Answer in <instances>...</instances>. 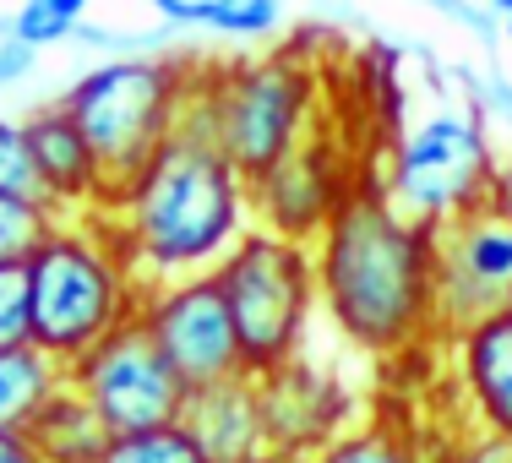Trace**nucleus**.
Wrapping results in <instances>:
<instances>
[{
	"label": "nucleus",
	"instance_id": "30",
	"mask_svg": "<svg viewBox=\"0 0 512 463\" xmlns=\"http://www.w3.org/2000/svg\"><path fill=\"white\" fill-rule=\"evenodd\" d=\"M502 28H507V39H512V6L502 11Z\"/></svg>",
	"mask_w": 512,
	"mask_h": 463
},
{
	"label": "nucleus",
	"instance_id": "9",
	"mask_svg": "<svg viewBox=\"0 0 512 463\" xmlns=\"http://www.w3.org/2000/svg\"><path fill=\"white\" fill-rule=\"evenodd\" d=\"M66 382L104 414V425L115 436L175 425L180 409H186V393H191L175 376V365L158 355V344L148 338V327L137 316L120 322L109 338H99L82 360H71Z\"/></svg>",
	"mask_w": 512,
	"mask_h": 463
},
{
	"label": "nucleus",
	"instance_id": "16",
	"mask_svg": "<svg viewBox=\"0 0 512 463\" xmlns=\"http://www.w3.org/2000/svg\"><path fill=\"white\" fill-rule=\"evenodd\" d=\"M22 436L33 442L39 463H99L115 431H109L104 414L93 409L77 387L60 382L55 393L44 398V409L28 420V431H22Z\"/></svg>",
	"mask_w": 512,
	"mask_h": 463
},
{
	"label": "nucleus",
	"instance_id": "19",
	"mask_svg": "<svg viewBox=\"0 0 512 463\" xmlns=\"http://www.w3.org/2000/svg\"><path fill=\"white\" fill-rule=\"evenodd\" d=\"M99 463H213L191 442L186 425H153V431H131V436H109Z\"/></svg>",
	"mask_w": 512,
	"mask_h": 463
},
{
	"label": "nucleus",
	"instance_id": "20",
	"mask_svg": "<svg viewBox=\"0 0 512 463\" xmlns=\"http://www.w3.org/2000/svg\"><path fill=\"white\" fill-rule=\"evenodd\" d=\"M284 22V0H207L202 28L224 33V39H267Z\"/></svg>",
	"mask_w": 512,
	"mask_h": 463
},
{
	"label": "nucleus",
	"instance_id": "22",
	"mask_svg": "<svg viewBox=\"0 0 512 463\" xmlns=\"http://www.w3.org/2000/svg\"><path fill=\"white\" fill-rule=\"evenodd\" d=\"M50 224H55L50 202H22V197L0 191V262H22Z\"/></svg>",
	"mask_w": 512,
	"mask_h": 463
},
{
	"label": "nucleus",
	"instance_id": "23",
	"mask_svg": "<svg viewBox=\"0 0 512 463\" xmlns=\"http://www.w3.org/2000/svg\"><path fill=\"white\" fill-rule=\"evenodd\" d=\"M425 463H512V436L463 425L458 436H431L425 442Z\"/></svg>",
	"mask_w": 512,
	"mask_h": 463
},
{
	"label": "nucleus",
	"instance_id": "11",
	"mask_svg": "<svg viewBox=\"0 0 512 463\" xmlns=\"http://www.w3.org/2000/svg\"><path fill=\"white\" fill-rule=\"evenodd\" d=\"M512 306V218L469 207L436 229V327L442 344Z\"/></svg>",
	"mask_w": 512,
	"mask_h": 463
},
{
	"label": "nucleus",
	"instance_id": "8",
	"mask_svg": "<svg viewBox=\"0 0 512 463\" xmlns=\"http://www.w3.org/2000/svg\"><path fill=\"white\" fill-rule=\"evenodd\" d=\"M360 175H365V164L349 153V142L327 120H311V131L267 175L246 180L251 224L267 229V235L316 246L322 229L338 218V207L349 202V191L360 186Z\"/></svg>",
	"mask_w": 512,
	"mask_h": 463
},
{
	"label": "nucleus",
	"instance_id": "21",
	"mask_svg": "<svg viewBox=\"0 0 512 463\" xmlns=\"http://www.w3.org/2000/svg\"><path fill=\"white\" fill-rule=\"evenodd\" d=\"M0 191L22 202H44L39 164H33V148H28V126L6 115H0Z\"/></svg>",
	"mask_w": 512,
	"mask_h": 463
},
{
	"label": "nucleus",
	"instance_id": "15",
	"mask_svg": "<svg viewBox=\"0 0 512 463\" xmlns=\"http://www.w3.org/2000/svg\"><path fill=\"white\" fill-rule=\"evenodd\" d=\"M180 425L213 463H251L267 447L262 409H256V376L240 371V376H224V382L191 387Z\"/></svg>",
	"mask_w": 512,
	"mask_h": 463
},
{
	"label": "nucleus",
	"instance_id": "27",
	"mask_svg": "<svg viewBox=\"0 0 512 463\" xmlns=\"http://www.w3.org/2000/svg\"><path fill=\"white\" fill-rule=\"evenodd\" d=\"M0 463H39V453L22 431H0Z\"/></svg>",
	"mask_w": 512,
	"mask_h": 463
},
{
	"label": "nucleus",
	"instance_id": "6",
	"mask_svg": "<svg viewBox=\"0 0 512 463\" xmlns=\"http://www.w3.org/2000/svg\"><path fill=\"white\" fill-rule=\"evenodd\" d=\"M213 278H218V289H224L229 316H235L240 371L246 376H262V371H273V365L306 355L311 316L322 311L311 246L267 235V229L251 224L246 235L235 240V251L213 267Z\"/></svg>",
	"mask_w": 512,
	"mask_h": 463
},
{
	"label": "nucleus",
	"instance_id": "7",
	"mask_svg": "<svg viewBox=\"0 0 512 463\" xmlns=\"http://www.w3.org/2000/svg\"><path fill=\"white\" fill-rule=\"evenodd\" d=\"M491 180H496V158H491V137H485L480 115L436 109V115H420L393 142L382 191L404 218L442 229L447 218L485 207Z\"/></svg>",
	"mask_w": 512,
	"mask_h": 463
},
{
	"label": "nucleus",
	"instance_id": "31",
	"mask_svg": "<svg viewBox=\"0 0 512 463\" xmlns=\"http://www.w3.org/2000/svg\"><path fill=\"white\" fill-rule=\"evenodd\" d=\"M512 6V0H491V11H496V17H502V11Z\"/></svg>",
	"mask_w": 512,
	"mask_h": 463
},
{
	"label": "nucleus",
	"instance_id": "17",
	"mask_svg": "<svg viewBox=\"0 0 512 463\" xmlns=\"http://www.w3.org/2000/svg\"><path fill=\"white\" fill-rule=\"evenodd\" d=\"M60 382H66V365L50 360L44 349H0V431H28V420L44 409V398Z\"/></svg>",
	"mask_w": 512,
	"mask_h": 463
},
{
	"label": "nucleus",
	"instance_id": "13",
	"mask_svg": "<svg viewBox=\"0 0 512 463\" xmlns=\"http://www.w3.org/2000/svg\"><path fill=\"white\" fill-rule=\"evenodd\" d=\"M22 126H28V148H33V164H39L44 202L55 213H104V202H109L104 164L93 153V142L82 137V126L60 109V99L39 104Z\"/></svg>",
	"mask_w": 512,
	"mask_h": 463
},
{
	"label": "nucleus",
	"instance_id": "14",
	"mask_svg": "<svg viewBox=\"0 0 512 463\" xmlns=\"http://www.w3.org/2000/svg\"><path fill=\"white\" fill-rule=\"evenodd\" d=\"M442 349L453 355V376H458L463 409H469V425L512 436V306L491 311L469 333L447 338Z\"/></svg>",
	"mask_w": 512,
	"mask_h": 463
},
{
	"label": "nucleus",
	"instance_id": "2",
	"mask_svg": "<svg viewBox=\"0 0 512 463\" xmlns=\"http://www.w3.org/2000/svg\"><path fill=\"white\" fill-rule=\"evenodd\" d=\"M109 224L142 284L213 273L251 229V197L218 142L175 137L142 164L137 180L109 191Z\"/></svg>",
	"mask_w": 512,
	"mask_h": 463
},
{
	"label": "nucleus",
	"instance_id": "25",
	"mask_svg": "<svg viewBox=\"0 0 512 463\" xmlns=\"http://www.w3.org/2000/svg\"><path fill=\"white\" fill-rule=\"evenodd\" d=\"M28 344V273L22 262H0V349Z\"/></svg>",
	"mask_w": 512,
	"mask_h": 463
},
{
	"label": "nucleus",
	"instance_id": "29",
	"mask_svg": "<svg viewBox=\"0 0 512 463\" xmlns=\"http://www.w3.org/2000/svg\"><path fill=\"white\" fill-rule=\"evenodd\" d=\"M50 6H60L71 22H82V11H88V0H50Z\"/></svg>",
	"mask_w": 512,
	"mask_h": 463
},
{
	"label": "nucleus",
	"instance_id": "12",
	"mask_svg": "<svg viewBox=\"0 0 512 463\" xmlns=\"http://www.w3.org/2000/svg\"><path fill=\"white\" fill-rule=\"evenodd\" d=\"M256 409H262L267 447L306 458H316L322 447H333L344 431L360 425V398L344 387V376L306 355L256 376Z\"/></svg>",
	"mask_w": 512,
	"mask_h": 463
},
{
	"label": "nucleus",
	"instance_id": "26",
	"mask_svg": "<svg viewBox=\"0 0 512 463\" xmlns=\"http://www.w3.org/2000/svg\"><path fill=\"white\" fill-rule=\"evenodd\" d=\"M33 60H39V50H28V44H17V39L0 44V88H6V82H22V77H28Z\"/></svg>",
	"mask_w": 512,
	"mask_h": 463
},
{
	"label": "nucleus",
	"instance_id": "18",
	"mask_svg": "<svg viewBox=\"0 0 512 463\" xmlns=\"http://www.w3.org/2000/svg\"><path fill=\"white\" fill-rule=\"evenodd\" d=\"M316 463H425V436L393 420H360L333 447H322Z\"/></svg>",
	"mask_w": 512,
	"mask_h": 463
},
{
	"label": "nucleus",
	"instance_id": "3",
	"mask_svg": "<svg viewBox=\"0 0 512 463\" xmlns=\"http://www.w3.org/2000/svg\"><path fill=\"white\" fill-rule=\"evenodd\" d=\"M28 273V344L71 365L142 306L109 213H55V224L22 257Z\"/></svg>",
	"mask_w": 512,
	"mask_h": 463
},
{
	"label": "nucleus",
	"instance_id": "1",
	"mask_svg": "<svg viewBox=\"0 0 512 463\" xmlns=\"http://www.w3.org/2000/svg\"><path fill=\"white\" fill-rule=\"evenodd\" d=\"M316 295L338 333L365 355H414L442 344L436 327V229L404 218L365 164L360 186L311 246Z\"/></svg>",
	"mask_w": 512,
	"mask_h": 463
},
{
	"label": "nucleus",
	"instance_id": "4",
	"mask_svg": "<svg viewBox=\"0 0 512 463\" xmlns=\"http://www.w3.org/2000/svg\"><path fill=\"white\" fill-rule=\"evenodd\" d=\"M191 60L197 55H115L104 66L82 71L60 93V109L77 120L82 137L99 153L109 191L137 180L142 164L175 137L180 99H186V82H191Z\"/></svg>",
	"mask_w": 512,
	"mask_h": 463
},
{
	"label": "nucleus",
	"instance_id": "5",
	"mask_svg": "<svg viewBox=\"0 0 512 463\" xmlns=\"http://www.w3.org/2000/svg\"><path fill=\"white\" fill-rule=\"evenodd\" d=\"M322 77L311 55H300V39L284 50L207 60V104H213V142L240 180H256L278 164L316 120Z\"/></svg>",
	"mask_w": 512,
	"mask_h": 463
},
{
	"label": "nucleus",
	"instance_id": "28",
	"mask_svg": "<svg viewBox=\"0 0 512 463\" xmlns=\"http://www.w3.org/2000/svg\"><path fill=\"white\" fill-rule=\"evenodd\" d=\"M251 463H316V458H306V453H278V447H262Z\"/></svg>",
	"mask_w": 512,
	"mask_h": 463
},
{
	"label": "nucleus",
	"instance_id": "10",
	"mask_svg": "<svg viewBox=\"0 0 512 463\" xmlns=\"http://www.w3.org/2000/svg\"><path fill=\"white\" fill-rule=\"evenodd\" d=\"M137 322L148 327L158 355L175 365L186 387H207L240 376V333L224 306V289L213 273L169 278V284H142Z\"/></svg>",
	"mask_w": 512,
	"mask_h": 463
},
{
	"label": "nucleus",
	"instance_id": "24",
	"mask_svg": "<svg viewBox=\"0 0 512 463\" xmlns=\"http://www.w3.org/2000/svg\"><path fill=\"white\" fill-rule=\"evenodd\" d=\"M77 33V22L66 17L60 6H50V0H22L17 17H11V39L28 44V50H44V44H60Z\"/></svg>",
	"mask_w": 512,
	"mask_h": 463
}]
</instances>
